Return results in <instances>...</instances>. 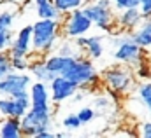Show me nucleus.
<instances>
[{
	"instance_id": "19",
	"label": "nucleus",
	"mask_w": 151,
	"mask_h": 138,
	"mask_svg": "<svg viewBox=\"0 0 151 138\" xmlns=\"http://www.w3.org/2000/svg\"><path fill=\"white\" fill-rule=\"evenodd\" d=\"M132 37H134V40H135L141 47H144L146 51L151 49V18H146V19L132 32Z\"/></svg>"
},
{
	"instance_id": "22",
	"label": "nucleus",
	"mask_w": 151,
	"mask_h": 138,
	"mask_svg": "<svg viewBox=\"0 0 151 138\" xmlns=\"http://www.w3.org/2000/svg\"><path fill=\"white\" fill-rule=\"evenodd\" d=\"M14 37L11 28H0V53H9L12 42H14Z\"/></svg>"
},
{
	"instance_id": "28",
	"label": "nucleus",
	"mask_w": 151,
	"mask_h": 138,
	"mask_svg": "<svg viewBox=\"0 0 151 138\" xmlns=\"http://www.w3.org/2000/svg\"><path fill=\"white\" fill-rule=\"evenodd\" d=\"M111 2L116 11H123L128 7H139V4H141V0H111Z\"/></svg>"
},
{
	"instance_id": "13",
	"label": "nucleus",
	"mask_w": 151,
	"mask_h": 138,
	"mask_svg": "<svg viewBox=\"0 0 151 138\" xmlns=\"http://www.w3.org/2000/svg\"><path fill=\"white\" fill-rule=\"evenodd\" d=\"M77 47L90 58V60H99L104 53V44H102V37L100 35H83L74 38Z\"/></svg>"
},
{
	"instance_id": "17",
	"label": "nucleus",
	"mask_w": 151,
	"mask_h": 138,
	"mask_svg": "<svg viewBox=\"0 0 151 138\" xmlns=\"http://www.w3.org/2000/svg\"><path fill=\"white\" fill-rule=\"evenodd\" d=\"M23 137L21 119L2 117L0 119V138H19Z\"/></svg>"
},
{
	"instance_id": "6",
	"label": "nucleus",
	"mask_w": 151,
	"mask_h": 138,
	"mask_svg": "<svg viewBox=\"0 0 151 138\" xmlns=\"http://www.w3.org/2000/svg\"><path fill=\"white\" fill-rule=\"evenodd\" d=\"M84 12L88 14V18L93 21V25H97L102 32L109 35H114L118 32V23L114 19V12H113V7H106V5H100L97 4L95 0L90 4H86L84 7Z\"/></svg>"
},
{
	"instance_id": "20",
	"label": "nucleus",
	"mask_w": 151,
	"mask_h": 138,
	"mask_svg": "<svg viewBox=\"0 0 151 138\" xmlns=\"http://www.w3.org/2000/svg\"><path fill=\"white\" fill-rule=\"evenodd\" d=\"M35 11H37V16L42 18V19H62V12L58 11V7L53 4V0H46L42 4L35 5Z\"/></svg>"
},
{
	"instance_id": "9",
	"label": "nucleus",
	"mask_w": 151,
	"mask_h": 138,
	"mask_svg": "<svg viewBox=\"0 0 151 138\" xmlns=\"http://www.w3.org/2000/svg\"><path fill=\"white\" fill-rule=\"evenodd\" d=\"M32 107L30 91L18 96H2L0 98V114L2 117H16L21 119Z\"/></svg>"
},
{
	"instance_id": "34",
	"label": "nucleus",
	"mask_w": 151,
	"mask_h": 138,
	"mask_svg": "<svg viewBox=\"0 0 151 138\" xmlns=\"http://www.w3.org/2000/svg\"><path fill=\"white\" fill-rule=\"evenodd\" d=\"M81 100H83V95H81V93H76L74 95V102H81Z\"/></svg>"
},
{
	"instance_id": "36",
	"label": "nucleus",
	"mask_w": 151,
	"mask_h": 138,
	"mask_svg": "<svg viewBox=\"0 0 151 138\" xmlns=\"http://www.w3.org/2000/svg\"><path fill=\"white\" fill-rule=\"evenodd\" d=\"M2 2H5V0H0V4H2Z\"/></svg>"
},
{
	"instance_id": "1",
	"label": "nucleus",
	"mask_w": 151,
	"mask_h": 138,
	"mask_svg": "<svg viewBox=\"0 0 151 138\" xmlns=\"http://www.w3.org/2000/svg\"><path fill=\"white\" fill-rule=\"evenodd\" d=\"M34 33H32V49L34 54L37 56H46L56 44L62 25L58 19H37L34 25Z\"/></svg>"
},
{
	"instance_id": "11",
	"label": "nucleus",
	"mask_w": 151,
	"mask_h": 138,
	"mask_svg": "<svg viewBox=\"0 0 151 138\" xmlns=\"http://www.w3.org/2000/svg\"><path fill=\"white\" fill-rule=\"evenodd\" d=\"M32 33H34L32 25L23 26L14 37V42H12L11 49H9V54L11 56H30L34 53V49H32Z\"/></svg>"
},
{
	"instance_id": "24",
	"label": "nucleus",
	"mask_w": 151,
	"mask_h": 138,
	"mask_svg": "<svg viewBox=\"0 0 151 138\" xmlns=\"http://www.w3.org/2000/svg\"><path fill=\"white\" fill-rule=\"evenodd\" d=\"M12 61H11V54L9 53H0V80L12 72Z\"/></svg>"
},
{
	"instance_id": "31",
	"label": "nucleus",
	"mask_w": 151,
	"mask_h": 138,
	"mask_svg": "<svg viewBox=\"0 0 151 138\" xmlns=\"http://www.w3.org/2000/svg\"><path fill=\"white\" fill-rule=\"evenodd\" d=\"M139 135L142 138H151V119L150 121H144L139 126Z\"/></svg>"
},
{
	"instance_id": "30",
	"label": "nucleus",
	"mask_w": 151,
	"mask_h": 138,
	"mask_svg": "<svg viewBox=\"0 0 151 138\" xmlns=\"http://www.w3.org/2000/svg\"><path fill=\"white\" fill-rule=\"evenodd\" d=\"M109 107H111V100H109L107 96L102 95V96H97V98H95V108H97V110L104 112V110H107Z\"/></svg>"
},
{
	"instance_id": "18",
	"label": "nucleus",
	"mask_w": 151,
	"mask_h": 138,
	"mask_svg": "<svg viewBox=\"0 0 151 138\" xmlns=\"http://www.w3.org/2000/svg\"><path fill=\"white\" fill-rule=\"evenodd\" d=\"M28 72L34 75V79H35V80H42V82H46V84H49V82L56 77L51 70L47 68L46 60H44L42 56H39V60H35V61H32V63H30Z\"/></svg>"
},
{
	"instance_id": "27",
	"label": "nucleus",
	"mask_w": 151,
	"mask_h": 138,
	"mask_svg": "<svg viewBox=\"0 0 151 138\" xmlns=\"http://www.w3.org/2000/svg\"><path fill=\"white\" fill-rule=\"evenodd\" d=\"M14 18H16V14H14L12 11H4V12H0V28H12Z\"/></svg>"
},
{
	"instance_id": "38",
	"label": "nucleus",
	"mask_w": 151,
	"mask_h": 138,
	"mask_svg": "<svg viewBox=\"0 0 151 138\" xmlns=\"http://www.w3.org/2000/svg\"><path fill=\"white\" fill-rule=\"evenodd\" d=\"M150 63H151V60H150Z\"/></svg>"
},
{
	"instance_id": "7",
	"label": "nucleus",
	"mask_w": 151,
	"mask_h": 138,
	"mask_svg": "<svg viewBox=\"0 0 151 138\" xmlns=\"http://www.w3.org/2000/svg\"><path fill=\"white\" fill-rule=\"evenodd\" d=\"M34 75L28 72H18L12 70L0 80V95L2 96H18L30 91V86L34 84Z\"/></svg>"
},
{
	"instance_id": "26",
	"label": "nucleus",
	"mask_w": 151,
	"mask_h": 138,
	"mask_svg": "<svg viewBox=\"0 0 151 138\" xmlns=\"http://www.w3.org/2000/svg\"><path fill=\"white\" fill-rule=\"evenodd\" d=\"M62 124H63V128H65V129H70V131H76V129H79V128H81L83 121L79 119V115H77V114H69L67 117H63Z\"/></svg>"
},
{
	"instance_id": "14",
	"label": "nucleus",
	"mask_w": 151,
	"mask_h": 138,
	"mask_svg": "<svg viewBox=\"0 0 151 138\" xmlns=\"http://www.w3.org/2000/svg\"><path fill=\"white\" fill-rule=\"evenodd\" d=\"M30 100H32V107L35 108H53L51 91L47 89V84L42 80H35L30 86Z\"/></svg>"
},
{
	"instance_id": "21",
	"label": "nucleus",
	"mask_w": 151,
	"mask_h": 138,
	"mask_svg": "<svg viewBox=\"0 0 151 138\" xmlns=\"http://www.w3.org/2000/svg\"><path fill=\"white\" fill-rule=\"evenodd\" d=\"M53 4L58 7L62 14H69L76 9H83L88 4V0H53Z\"/></svg>"
},
{
	"instance_id": "35",
	"label": "nucleus",
	"mask_w": 151,
	"mask_h": 138,
	"mask_svg": "<svg viewBox=\"0 0 151 138\" xmlns=\"http://www.w3.org/2000/svg\"><path fill=\"white\" fill-rule=\"evenodd\" d=\"M32 2H34L35 5H39V4H42V2H46V0H32Z\"/></svg>"
},
{
	"instance_id": "16",
	"label": "nucleus",
	"mask_w": 151,
	"mask_h": 138,
	"mask_svg": "<svg viewBox=\"0 0 151 138\" xmlns=\"http://www.w3.org/2000/svg\"><path fill=\"white\" fill-rule=\"evenodd\" d=\"M134 91H135V100L148 114V119H151V79H142Z\"/></svg>"
},
{
	"instance_id": "8",
	"label": "nucleus",
	"mask_w": 151,
	"mask_h": 138,
	"mask_svg": "<svg viewBox=\"0 0 151 138\" xmlns=\"http://www.w3.org/2000/svg\"><path fill=\"white\" fill-rule=\"evenodd\" d=\"M93 26V21L88 18V14L84 12V9H76L72 12L65 14L63 19V33L69 38H77L86 35Z\"/></svg>"
},
{
	"instance_id": "33",
	"label": "nucleus",
	"mask_w": 151,
	"mask_h": 138,
	"mask_svg": "<svg viewBox=\"0 0 151 138\" xmlns=\"http://www.w3.org/2000/svg\"><path fill=\"white\" fill-rule=\"evenodd\" d=\"M7 4H12V5H18V7H21V5H25L28 0H5Z\"/></svg>"
},
{
	"instance_id": "15",
	"label": "nucleus",
	"mask_w": 151,
	"mask_h": 138,
	"mask_svg": "<svg viewBox=\"0 0 151 138\" xmlns=\"http://www.w3.org/2000/svg\"><path fill=\"white\" fill-rule=\"evenodd\" d=\"M44 60H46L47 68L55 75H65L76 61V58H72V56H63V54H58V53L51 54V56H46Z\"/></svg>"
},
{
	"instance_id": "10",
	"label": "nucleus",
	"mask_w": 151,
	"mask_h": 138,
	"mask_svg": "<svg viewBox=\"0 0 151 138\" xmlns=\"http://www.w3.org/2000/svg\"><path fill=\"white\" fill-rule=\"evenodd\" d=\"M49 91H51V98L53 103L58 105L69 98H72L76 93L79 91V87L76 86L70 79H67L65 75H56L51 82H49Z\"/></svg>"
},
{
	"instance_id": "4",
	"label": "nucleus",
	"mask_w": 151,
	"mask_h": 138,
	"mask_svg": "<svg viewBox=\"0 0 151 138\" xmlns=\"http://www.w3.org/2000/svg\"><path fill=\"white\" fill-rule=\"evenodd\" d=\"M65 77L70 79L79 89H90L102 82V75H99L97 68L93 67V63L90 61L86 54L76 58L74 65L65 73Z\"/></svg>"
},
{
	"instance_id": "25",
	"label": "nucleus",
	"mask_w": 151,
	"mask_h": 138,
	"mask_svg": "<svg viewBox=\"0 0 151 138\" xmlns=\"http://www.w3.org/2000/svg\"><path fill=\"white\" fill-rule=\"evenodd\" d=\"M11 61H12V68L18 72H28L32 63L28 56H11Z\"/></svg>"
},
{
	"instance_id": "32",
	"label": "nucleus",
	"mask_w": 151,
	"mask_h": 138,
	"mask_svg": "<svg viewBox=\"0 0 151 138\" xmlns=\"http://www.w3.org/2000/svg\"><path fill=\"white\" fill-rule=\"evenodd\" d=\"M139 7H141L144 18H151V0H141Z\"/></svg>"
},
{
	"instance_id": "2",
	"label": "nucleus",
	"mask_w": 151,
	"mask_h": 138,
	"mask_svg": "<svg viewBox=\"0 0 151 138\" xmlns=\"http://www.w3.org/2000/svg\"><path fill=\"white\" fill-rule=\"evenodd\" d=\"M114 46H116V51H114V58L118 63H123V65H128L135 70L137 67H141L144 61H146V49L141 47L135 40L132 33H127L121 30V33H114Z\"/></svg>"
},
{
	"instance_id": "5",
	"label": "nucleus",
	"mask_w": 151,
	"mask_h": 138,
	"mask_svg": "<svg viewBox=\"0 0 151 138\" xmlns=\"http://www.w3.org/2000/svg\"><path fill=\"white\" fill-rule=\"evenodd\" d=\"M21 126H23V137L34 138H37L46 129H53V108L30 107V110L21 117Z\"/></svg>"
},
{
	"instance_id": "3",
	"label": "nucleus",
	"mask_w": 151,
	"mask_h": 138,
	"mask_svg": "<svg viewBox=\"0 0 151 138\" xmlns=\"http://www.w3.org/2000/svg\"><path fill=\"white\" fill-rule=\"evenodd\" d=\"M102 84L114 95H128L135 89V70L128 65H114L104 70Z\"/></svg>"
},
{
	"instance_id": "12",
	"label": "nucleus",
	"mask_w": 151,
	"mask_h": 138,
	"mask_svg": "<svg viewBox=\"0 0 151 138\" xmlns=\"http://www.w3.org/2000/svg\"><path fill=\"white\" fill-rule=\"evenodd\" d=\"M144 19L146 18H144L141 7H128V9L119 11L116 23H118L119 30H123V32H134Z\"/></svg>"
},
{
	"instance_id": "37",
	"label": "nucleus",
	"mask_w": 151,
	"mask_h": 138,
	"mask_svg": "<svg viewBox=\"0 0 151 138\" xmlns=\"http://www.w3.org/2000/svg\"><path fill=\"white\" fill-rule=\"evenodd\" d=\"M0 119H2V114H0Z\"/></svg>"
},
{
	"instance_id": "29",
	"label": "nucleus",
	"mask_w": 151,
	"mask_h": 138,
	"mask_svg": "<svg viewBox=\"0 0 151 138\" xmlns=\"http://www.w3.org/2000/svg\"><path fill=\"white\" fill-rule=\"evenodd\" d=\"M77 115H79V119L83 121V124L91 122V121L95 119V108H91V107H83V108L77 112Z\"/></svg>"
},
{
	"instance_id": "23",
	"label": "nucleus",
	"mask_w": 151,
	"mask_h": 138,
	"mask_svg": "<svg viewBox=\"0 0 151 138\" xmlns=\"http://www.w3.org/2000/svg\"><path fill=\"white\" fill-rule=\"evenodd\" d=\"M58 54H63V56H72V58H79V56H83L84 53L77 47V44H69V42H62L60 46H58V51H56Z\"/></svg>"
}]
</instances>
